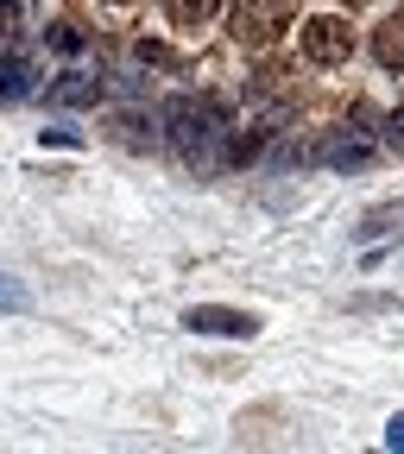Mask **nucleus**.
Listing matches in <instances>:
<instances>
[{
    "label": "nucleus",
    "mask_w": 404,
    "mask_h": 454,
    "mask_svg": "<svg viewBox=\"0 0 404 454\" xmlns=\"http://www.w3.org/2000/svg\"><path fill=\"white\" fill-rule=\"evenodd\" d=\"M158 121H164V145L178 152L184 164L215 170V164L227 158V152H221V139H227V114H221V101H215V95L184 89V95H170V101L158 107Z\"/></svg>",
    "instance_id": "nucleus-1"
},
{
    "label": "nucleus",
    "mask_w": 404,
    "mask_h": 454,
    "mask_svg": "<svg viewBox=\"0 0 404 454\" xmlns=\"http://www.w3.org/2000/svg\"><path fill=\"white\" fill-rule=\"evenodd\" d=\"M297 44H304V64L335 70V64H348V57H354V26L335 20V13H322V20H304Z\"/></svg>",
    "instance_id": "nucleus-2"
},
{
    "label": "nucleus",
    "mask_w": 404,
    "mask_h": 454,
    "mask_svg": "<svg viewBox=\"0 0 404 454\" xmlns=\"http://www.w3.org/2000/svg\"><path fill=\"white\" fill-rule=\"evenodd\" d=\"M184 328L190 334H215V340H253L259 334V316L227 309V303H196V309H184Z\"/></svg>",
    "instance_id": "nucleus-3"
},
{
    "label": "nucleus",
    "mask_w": 404,
    "mask_h": 454,
    "mask_svg": "<svg viewBox=\"0 0 404 454\" xmlns=\"http://www.w3.org/2000/svg\"><path fill=\"white\" fill-rule=\"evenodd\" d=\"M107 139L127 145V152H152V145H164V121H158V114L127 107V114H114V121H107Z\"/></svg>",
    "instance_id": "nucleus-4"
},
{
    "label": "nucleus",
    "mask_w": 404,
    "mask_h": 454,
    "mask_svg": "<svg viewBox=\"0 0 404 454\" xmlns=\"http://www.w3.org/2000/svg\"><path fill=\"white\" fill-rule=\"evenodd\" d=\"M373 158V139L367 133H329L322 145H316V164L322 170H360Z\"/></svg>",
    "instance_id": "nucleus-5"
},
{
    "label": "nucleus",
    "mask_w": 404,
    "mask_h": 454,
    "mask_svg": "<svg viewBox=\"0 0 404 454\" xmlns=\"http://www.w3.org/2000/svg\"><path fill=\"white\" fill-rule=\"evenodd\" d=\"M107 95V76H89V70H70L51 82V107H95Z\"/></svg>",
    "instance_id": "nucleus-6"
},
{
    "label": "nucleus",
    "mask_w": 404,
    "mask_h": 454,
    "mask_svg": "<svg viewBox=\"0 0 404 454\" xmlns=\"http://www.w3.org/2000/svg\"><path fill=\"white\" fill-rule=\"evenodd\" d=\"M32 89H38V70L26 64L20 51H7V57H0V101H26Z\"/></svg>",
    "instance_id": "nucleus-7"
},
{
    "label": "nucleus",
    "mask_w": 404,
    "mask_h": 454,
    "mask_svg": "<svg viewBox=\"0 0 404 454\" xmlns=\"http://www.w3.org/2000/svg\"><path fill=\"white\" fill-rule=\"evenodd\" d=\"M221 7H227V0H164L170 26H184V32H196V26H215V20H221Z\"/></svg>",
    "instance_id": "nucleus-8"
},
{
    "label": "nucleus",
    "mask_w": 404,
    "mask_h": 454,
    "mask_svg": "<svg viewBox=\"0 0 404 454\" xmlns=\"http://www.w3.org/2000/svg\"><path fill=\"white\" fill-rule=\"evenodd\" d=\"M373 64L379 70H404V20L373 26Z\"/></svg>",
    "instance_id": "nucleus-9"
},
{
    "label": "nucleus",
    "mask_w": 404,
    "mask_h": 454,
    "mask_svg": "<svg viewBox=\"0 0 404 454\" xmlns=\"http://www.w3.org/2000/svg\"><path fill=\"white\" fill-rule=\"evenodd\" d=\"M0 309H7V316H26L32 309V297H26V284L7 271V265H0Z\"/></svg>",
    "instance_id": "nucleus-10"
},
{
    "label": "nucleus",
    "mask_w": 404,
    "mask_h": 454,
    "mask_svg": "<svg viewBox=\"0 0 404 454\" xmlns=\"http://www.w3.org/2000/svg\"><path fill=\"white\" fill-rule=\"evenodd\" d=\"M241 32L247 38H265L272 32V7H253V0H247V7H241Z\"/></svg>",
    "instance_id": "nucleus-11"
},
{
    "label": "nucleus",
    "mask_w": 404,
    "mask_h": 454,
    "mask_svg": "<svg viewBox=\"0 0 404 454\" xmlns=\"http://www.w3.org/2000/svg\"><path fill=\"white\" fill-rule=\"evenodd\" d=\"M51 44H57V51H83L89 32H76V26H51Z\"/></svg>",
    "instance_id": "nucleus-12"
},
{
    "label": "nucleus",
    "mask_w": 404,
    "mask_h": 454,
    "mask_svg": "<svg viewBox=\"0 0 404 454\" xmlns=\"http://www.w3.org/2000/svg\"><path fill=\"white\" fill-rule=\"evenodd\" d=\"M385 448H404V411H398V417L385 423Z\"/></svg>",
    "instance_id": "nucleus-13"
},
{
    "label": "nucleus",
    "mask_w": 404,
    "mask_h": 454,
    "mask_svg": "<svg viewBox=\"0 0 404 454\" xmlns=\"http://www.w3.org/2000/svg\"><path fill=\"white\" fill-rule=\"evenodd\" d=\"M385 139H392V145H398V152H404V107H398V114H392V127H385Z\"/></svg>",
    "instance_id": "nucleus-14"
},
{
    "label": "nucleus",
    "mask_w": 404,
    "mask_h": 454,
    "mask_svg": "<svg viewBox=\"0 0 404 454\" xmlns=\"http://www.w3.org/2000/svg\"><path fill=\"white\" fill-rule=\"evenodd\" d=\"M0 20H7V26H20V0H0Z\"/></svg>",
    "instance_id": "nucleus-15"
},
{
    "label": "nucleus",
    "mask_w": 404,
    "mask_h": 454,
    "mask_svg": "<svg viewBox=\"0 0 404 454\" xmlns=\"http://www.w3.org/2000/svg\"><path fill=\"white\" fill-rule=\"evenodd\" d=\"M114 7H133V0H114Z\"/></svg>",
    "instance_id": "nucleus-16"
},
{
    "label": "nucleus",
    "mask_w": 404,
    "mask_h": 454,
    "mask_svg": "<svg viewBox=\"0 0 404 454\" xmlns=\"http://www.w3.org/2000/svg\"><path fill=\"white\" fill-rule=\"evenodd\" d=\"M398 215H404V202H398Z\"/></svg>",
    "instance_id": "nucleus-17"
},
{
    "label": "nucleus",
    "mask_w": 404,
    "mask_h": 454,
    "mask_svg": "<svg viewBox=\"0 0 404 454\" xmlns=\"http://www.w3.org/2000/svg\"><path fill=\"white\" fill-rule=\"evenodd\" d=\"M354 7H360V0H354Z\"/></svg>",
    "instance_id": "nucleus-18"
}]
</instances>
